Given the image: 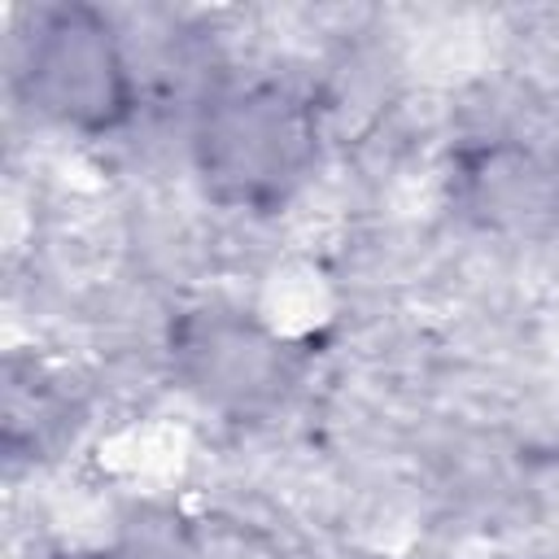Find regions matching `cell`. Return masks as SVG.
<instances>
[{
	"label": "cell",
	"instance_id": "6da1fadb",
	"mask_svg": "<svg viewBox=\"0 0 559 559\" xmlns=\"http://www.w3.org/2000/svg\"><path fill=\"white\" fill-rule=\"evenodd\" d=\"M205 183L236 205L280 201L310 162V122L301 105L275 87L218 96L197 131Z\"/></svg>",
	"mask_w": 559,
	"mask_h": 559
},
{
	"label": "cell",
	"instance_id": "7a4b0ae2",
	"mask_svg": "<svg viewBox=\"0 0 559 559\" xmlns=\"http://www.w3.org/2000/svg\"><path fill=\"white\" fill-rule=\"evenodd\" d=\"M31 100L74 127H114L127 114V70L109 26L83 9H52L26 48Z\"/></svg>",
	"mask_w": 559,
	"mask_h": 559
},
{
	"label": "cell",
	"instance_id": "3957f363",
	"mask_svg": "<svg viewBox=\"0 0 559 559\" xmlns=\"http://www.w3.org/2000/svg\"><path fill=\"white\" fill-rule=\"evenodd\" d=\"M188 376L218 402L249 406L266 397L280 380V362L262 336H253L240 323H201L183 341Z\"/></svg>",
	"mask_w": 559,
	"mask_h": 559
}]
</instances>
